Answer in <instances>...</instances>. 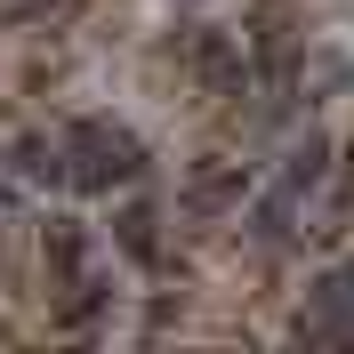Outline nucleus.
I'll use <instances>...</instances> for the list:
<instances>
[{"mask_svg":"<svg viewBox=\"0 0 354 354\" xmlns=\"http://www.w3.org/2000/svg\"><path fill=\"white\" fill-rule=\"evenodd\" d=\"M242 201H250V161L201 153L185 169V185H177V218L185 225H225V218H242Z\"/></svg>","mask_w":354,"mask_h":354,"instance_id":"2","label":"nucleus"},{"mask_svg":"<svg viewBox=\"0 0 354 354\" xmlns=\"http://www.w3.org/2000/svg\"><path fill=\"white\" fill-rule=\"evenodd\" d=\"M282 185H290V194H314V185H330V137H322V129L290 137V153H282Z\"/></svg>","mask_w":354,"mask_h":354,"instance_id":"8","label":"nucleus"},{"mask_svg":"<svg viewBox=\"0 0 354 354\" xmlns=\"http://www.w3.org/2000/svg\"><path fill=\"white\" fill-rule=\"evenodd\" d=\"M290 225H298V194H290V185L242 201V234H250L258 250H290Z\"/></svg>","mask_w":354,"mask_h":354,"instance_id":"5","label":"nucleus"},{"mask_svg":"<svg viewBox=\"0 0 354 354\" xmlns=\"http://www.w3.org/2000/svg\"><path fill=\"white\" fill-rule=\"evenodd\" d=\"M113 250L129 266H145V274H177V258L161 250V201L153 194H129L121 209H113Z\"/></svg>","mask_w":354,"mask_h":354,"instance_id":"4","label":"nucleus"},{"mask_svg":"<svg viewBox=\"0 0 354 354\" xmlns=\"http://www.w3.org/2000/svg\"><path fill=\"white\" fill-rule=\"evenodd\" d=\"M338 282H346V290H354V258H346V266H338Z\"/></svg>","mask_w":354,"mask_h":354,"instance_id":"11","label":"nucleus"},{"mask_svg":"<svg viewBox=\"0 0 354 354\" xmlns=\"http://www.w3.org/2000/svg\"><path fill=\"white\" fill-rule=\"evenodd\" d=\"M57 137H65V185H81V194H113V185H137V177L153 169L145 161V137L129 121H113V113H81Z\"/></svg>","mask_w":354,"mask_h":354,"instance_id":"1","label":"nucleus"},{"mask_svg":"<svg viewBox=\"0 0 354 354\" xmlns=\"http://www.w3.org/2000/svg\"><path fill=\"white\" fill-rule=\"evenodd\" d=\"M298 88H306V105L346 97V88H354V57H346V48H306V57H298Z\"/></svg>","mask_w":354,"mask_h":354,"instance_id":"7","label":"nucleus"},{"mask_svg":"<svg viewBox=\"0 0 354 354\" xmlns=\"http://www.w3.org/2000/svg\"><path fill=\"white\" fill-rule=\"evenodd\" d=\"M8 145H17V121H8V113H0V161H8Z\"/></svg>","mask_w":354,"mask_h":354,"instance_id":"10","label":"nucleus"},{"mask_svg":"<svg viewBox=\"0 0 354 354\" xmlns=\"http://www.w3.org/2000/svg\"><path fill=\"white\" fill-rule=\"evenodd\" d=\"M88 250H97V234H88L81 218H65V209H48V218L32 225V266H41L48 290H65L73 274H88Z\"/></svg>","mask_w":354,"mask_h":354,"instance_id":"3","label":"nucleus"},{"mask_svg":"<svg viewBox=\"0 0 354 354\" xmlns=\"http://www.w3.org/2000/svg\"><path fill=\"white\" fill-rule=\"evenodd\" d=\"M169 322H185V298H153L145 306V330H169Z\"/></svg>","mask_w":354,"mask_h":354,"instance_id":"9","label":"nucleus"},{"mask_svg":"<svg viewBox=\"0 0 354 354\" xmlns=\"http://www.w3.org/2000/svg\"><path fill=\"white\" fill-rule=\"evenodd\" d=\"M8 169H17L24 185H65V137L17 129V145H8Z\"/></svg>","mask_w":354,"mask_h":354,"instance_id":"6","label":"nucleus"}]
</instances>
